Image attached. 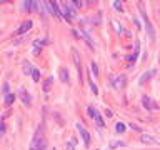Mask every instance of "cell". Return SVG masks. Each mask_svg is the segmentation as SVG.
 <instances>
[{"label":"cell","mask_w":160,"mask_h":150,"mask_svg":"<svg viewBox=\"0 0 160 150\" xmlns=\"http://www.w3.org/2000/svg\"><path fill=\"white\" fill-rule=\"evenodd\" d=\"M90 69H92V72H94V75H98V67H97V65H95V63H94V62H92V63H90Z\"/></svg>","instance_id":"20"},{"label":"cell","mask_w":160,"mask_h":150,"mask_svg":"<svg viewBox=\"0 0 160 150\" xmlns=\"http://www.w3.org/2000/svg\"><path fill=\"white\" fill-rule=\"evenodd\" d=\"M142 142H144V144H160V142H157L154 137H150V135H147V134H142Z\"/></svg>","instance_id":"12"},{"label":"cell","mask_w":160,"mask_h":150,"mask_svg":"<svg viewBox=\"0 0 160 150\" xmlns=\"http://www.w3.org/2000/svg\"><path fill=\"white\" fill-rule=\"evenodd\" d=\"M142 15H144V22H145V28H147L148 38H150V40H155V30H154V27H152V22L148 20V17L145 15L144 10H142Z\"/></svg>","instance_id":"3"},{"label":"cell","mask_w":160,"mask_h":150,"mask_svg":"<svg viewBox=\"0 0 160 150\" xmlns=\"http://www.w3.org/2000/svg\"><path fill=\"white\" fill-rule=\"evenodd\" d=\"M125 77L123 75H120V77H112V84H113V87L117 88V90H120V88H123L125 87Z\"/></svg>","instance_id":"8"},{"label":"cell","mask_w":160,"mask_h":150,"mask_svg":"<svg viewBox=\"0 0 160 150\" xmlns=\"http://www.w3.org/2000/svg\"><path fill=\"white\" fill-rule=\"evenodd\" d=\"M60 78H62V82H69V72L65 69L60 70Z\"/></svg>","instance_id":"16"},{"label":"cell","mask_w":160,"mask_h":150,"mask_svg":"<svg viewBox=\"0 0 160 150\" xmlns=\"http://www.w3.org/2000/svg\"><path fill=\"white\" fill-rule=\"evenodd\" d=\"M115 130L119 132V134H122V132H125V125H123L122 122H117L115 123Z\"/></svg>","instance_id":"17"},{"label":"cell","mask_w":160,"mask_h":150,"mask_svg":"<svg viewBox=\"0 0 160 150\" xmlns=\"http://www.w3.org/2000/svg\"><path fill=\"white\" fill-rule=\"evenodd\" d=\"M47 147V140H45L44 135H35L34 140H32V145H30V150H45Z\"/></svg>","instance_id":"1"},{"label":"cell","mask_w":160,"mask_h":150,"mask_svg":"<svg viewBox=\"0 0 160 150\" xmlns=\"http://www.w3.org/2000/svg\"><path fill=\"white\" fill-rule=\"evenodd\" d=\"M154 73H155V70H150V72H147V73L144 75V77L140 78V84H144L145 80H148V78H150V77H152V75H154Z\"/></svg>","instance_id":"18"},{"label":"cell","mask_w":160,"mask_h":150,"mask_svg":"<svg viewBox=\"0 0 160 150\" xmlns=\"http://www.w3.org/2000/svg\"><path fill=\"white\" fill-rule=\"evenodd\" d=\"M32 25H34V23H32V20H27V22H23V23L20 25L19 28H17V30H15V34H17V35H22V34H25V32H28V30L32 28Z\"/></svg>","instance_id":"10"},{"label":"cell","mask_w":160,"mask_h":150,"mask_svg":"<svg viewBox=\"0 0 160 150\" xmlns=\"http://www.w3.org/2000/svg\"><path fill=\"white\" fill-rule=\"evenodd\" d=\"M13 102H15V95H13V94L5 95V105H12Z\"/></svg>","instance_id":"14"},{"label":"cell","mask_w":160,"mask_h":150,"mask_svg":"<svg viewBox=\"0 0 160 150\" xmlns=\"http://www.w3.org/2000/svg\"><path fill=\"white\" fill-rule=\"evenodd\" d=\"M113 7H115V10H120L122 12L123 7H122V2H113Z\"/></svg>","instance_id":"21"},{"label":"cell","mask_w":160,"mask_h":150,"mask_svg":"<svg viewBox=\"0 0 160 150\" xmlns=\"http://www.w3.org/2000/svg\"><path fill=\"white\" fill-rule=\"evenodd\" d=\"M77 130H79V134H80L82 140H84V144H85V145L90 144V134H88V132L85 130L84 125H82V123H77Z\"/></svg>","instance_id":"5"},{"label":"cell","mask_w":160,"mask_h":150,"mask_svg":"<svg viewBox=\"0 0 160 150\" xmlns=\"http://www.w3.org/2000/svg\"><path fill=\"white\" fill-rule=\"evenodd\" d=\"M32 70H34V67H32L28 62H23V72H25V73L30 72V73H32Z\"/></svg>","instance_id":"19"},{"label":"cell","mask_w":160,"mask_h":150,"mask_svg":"<svg viewBox=\"0 0 160 150\" xmlns=\"http://www.w3.org/2000/svg\"><path fill=\"white\" fill-rule=\"evenodd\" d=\"M60 9H62V12H63V19H65V20H69V22H70V20L75 19V10H73L72 7H69L65 3V7H60Z\"/></svg>","instance_id":"6"},{"label":"cell","mask_w":160,"mask_h":150,"mask_svg":"<svg viewBox=\"0 0 160 150\" xmlns=\"http://www.w3.org/2000/svg\"><path fill=\"white\" fill-rule=\"evenodd\" d=\"M90 88H92L94 94H97V92H98V88H97V85H95V84H90Z\"/></svg>","instance_id":"24"},{"label":"cell","mask_w":160,"mask_h":150,"mask_svg":"<svg viewBox=\"0 0 160 150\" xmlns=\"http://www.w3.org/2000/svg\"><path fill=\"white\" fill-rule=\"evenodd\" d=\"M73 34H75V37H82V38H85V40H87V42H88V44H90V45H94V44H92V38L88 37V35L85 34V32H80V30H73Z\"/></svg>","instance_id":"13"},{"label":"cell","mask_w":160,"mask_h":150,"mask_svg":"<svg viewBox=\"0 0 160 150\" xmlns=\"http://www.w3.org/2000/svg\"><path fill=\"white\" fill-rule=\"evenodd\" d=\"M50 84H52V78H48V80L45 82V87H44L45 90H48V88H50Z\"/></svg>","instance_id":"23"},{"label":"cell","mask_w":160,"mask_h":150,"mask_svg":"<svg viewBox=\"0 0 160 150\" xmlns=\"http://www.w3.org/2000/svg\"><path fill=\"white\" fill-rule=\"evenodd\" d=\"M129 127H130V128H133V130H140V128H138V127H137V125H135V123H130Z\"/></svg>","instance_id":"27"},{"label":"cell","mask_w":160,"mask_h":150,"mask_svg":"<svg viewBox=\"0 0 160 150\" xmlns=\"http://www.w3.org/2000/svg\"><path fill=\"white\" fill-rule=\"evenodd\" d=\"M32 78H34L35 82L40 80V70H38V69H34V70H32Z\"/></svg>","instance_id":"15"},{"label":"cell","mask_w":160,"mask_h":150,"mask_svg":"<svg viewBox=\"0 0 160 150\" xmlns=\"http://www.w3.org/2000/svg\"><path fill=\"white\" fill-rule=\"evenodd\" d=\"M88 115H90L92 119L95 120V125H97L98 128H104V120H102L100 113H98L97 110L94 109V107H88Z\"/></svg>","instance_id":"2"},{"label":"cell","mask_w":160,"mask_h":150,"mask_svg":"<svg viewBox=\"0 0 160 150\" xmlns=\"http://www.w3.org/2000/svg\"><path fill=\"white\" fill-rule=\"evenodd\" d=\"M142 103H144V107H145L147 110H155V109H158V105H157V103H155L150 97H144V98H142Z\"/></svg>","instance_id":"9"},{"label":"cell","mask_w":160,"mask_h":150,"mask_svg":"<svg viewBox=\"0 0 160 150\" xmlns=\"http://www.w3.org/2000/svg\"><path fill=\"white\" fill-rule=\"evenodd\" d=\"M3 92H5L7 95H9V84H5V85H3Z\"/></svg>","instance_id":"26"},{"label":"cell","mask_w":160,"mask_h":150,"mask_svg":"<svg viewBox=\"0 0 160 150\" xmlns=\"http://www.w3.org/2000/svg\"><path fill=\"white\" fill-rule=\"evenodd\" d=\"M3 132H5V125H3V123H0V137L3 135Z\"/></svg>","instance_id":"25"},{"label":"cell","mask_w":160,"mask_h":150,"mask_svg":"<svg viewBox=\"0 0 160 150\" xmlns=\"http://www.w3.org/2000/svg\"><path fill=\"white\" fill-rule=\"evenodd\" d=\"M37 2H23V5H25L27 10H32V5H35Z\"/></svg>","instance_id":"22"},{"label":"cell","mask_w":160,"mask_h":150,"mask_svg":"<svg viewBox=\"0 0 160 150\" xmlns=\"http://www.w3.org/2000/svg\"><path fill=\"white\" fill-rule=\"evenodd\" d=\"M20 97H22V102H23V105H30V95L27 94L23 88H20Z\"/></svg>","instance_id":"11"},{"label":"cell","mask_w":160,"mask_h":150,"mask_svg":"<svg viewBox=\"0 0 160 150\" xmlns=\"http://www.w3.org/2000/svg\"><path fill=\"white\" fill-rule=\"evenodd\" d=\"M72 59L75 63L77 70H79V77H82V63H80V53L77 52V48H72Z\"/></svg>","instance_id":"7"},{"label":"cell","mask_w":160,"mask_h":150,"mask_svg":"<svg viewBox=\"0 0 160 150\" xmlns=\"http://www.w3.org/2000/svg\"><path fill=\"white\" fill-rule=\"evenodd\" d=\"M48 5V10L53 13V15L57 17V19H63V13L60 12V7H59V3L57 2H45Z\"/></svg>","instance_id":"4"}]
</instances>
